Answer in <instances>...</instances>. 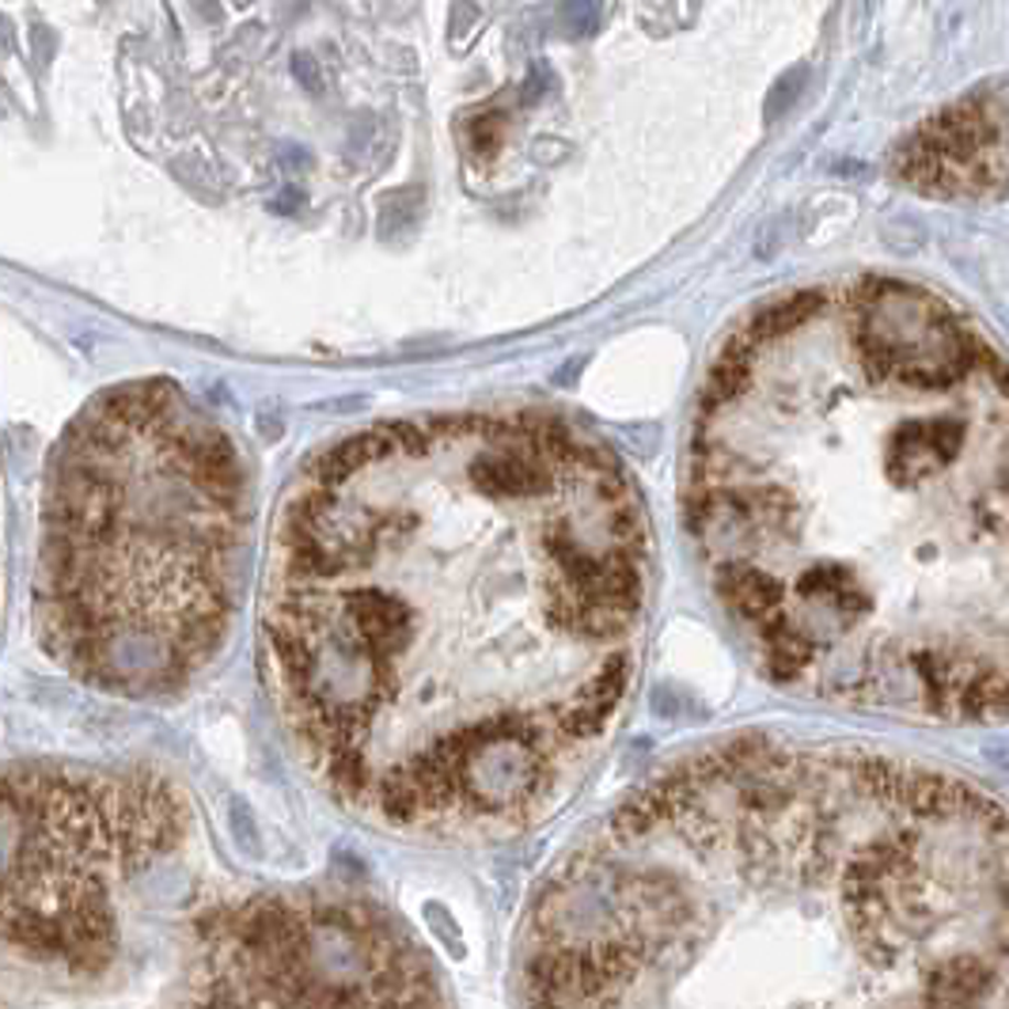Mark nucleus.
Here are the masks:
<instances>
[{
    "label": "nucleus",
    "mask_w": 1009,
    "mask_h": 1009,
    "mask_svg": "<svg viewBox=\"0 0 1009 1009\" xmlns=\"http://www.w3.org/2000/svg\"><path fill=\"white\" fill-rule=\"evenodd\" d=\"M653 543L611 452L528 410L383 422L273 524L262 661L354 816L509 839L566 805L638 675Z\"/></svg>",
    "instance_id": "1"
},
{
    "label": "nucleus",
    "mask_w": 1009,
    "mask_h": 1009,
    "mask_svg": "<svg viewBox=\"0 0 1009 1009\" xmlns=\"http://www.w3.org/2000/svg\"><path fill=\"white\" fill-rule=\"evenodd\" d=\"M687 520L782 687L1006 714V361L942 296L854 278L744 319L698 399Z\"/></svg>",
    "instance_id": "2"
},
{
    "label": "nucleus",
    "mask_w": 1009,
    "mask_h": 1009,
    "mask_svg": "<svg viewBox=\"0 0 1009 1009\" xmlns=\"http://www.w3.org/2000/svg\"><path fill=\"white\" fill-rule=\"evenodd\" d=\"M520 987L581 1009L1002 1006V805L877 751H698L558 861Z\"/></svg>",
    "instance_id": "3"
},
{
    "label": "nucleus",
    "mask_w": 1009,
    "mask_h": 1009,
    "mask_svg": "<svg viewBox=\"0 0 1009 1009\" xmlns=\"http://www.w3.org/2000/svg\"><path fill=\"white\" fill-rule=\"evenodd\" d=\"M243 551L247 475L217 417L164 376L99 391L50 456L42 649L102 695H175L225 645Z\"/></svg>",
    "instance_id": "4"
},
{
    "label": "nucleus",
    "mask_w": 1009,
    "mask_h": 1009,
    "mask_svg": "<svg viewBox=\"0 0 1009 1009\" xmlns=\"http://www.w3.org/2000/svg\"><path fill=\"white\" fill-rule=\"evenodd\" d=\"M186 835L191 801L156 771L0 774V1002L96 990Z\"/></svg>",
    "instance_id": "5"
},
{
    "label": "nucleus",
    "mask_w": 1009,
    "mask_h": 1009,
    "mask_svg": "<svg viewBox=\"0 0 1009 1009\" xmlns=\"http://www.w3.org/2000/svg\"><path fill=\"white\" fill-rule=\"evenodd\" d=\"M186 1002L198 1006H437L422 948L349 896H254L191 922Z\"/></svg>",
    "instance_id": "6"
},
{
    "label": "nucleus",
    "mask_w": 1009,
    "mask_h": 1009,
    "mask_svg": "<svg viewBox=\"0 0 1009 1009\" xmlns=\"http://www.w3.org/2000/svg\"><path fill=\"white\" fill-rule=\"evenodd\" d=\"M900 175L919 191L987 194L1006 178V99L976 91L961 107H948L903 144Z\"/></svg>",
    "instance_id": "7"
},
{
    "label": "nucleus",
    "mask_w": 1009,
    "mask_h": 1009,
    "mask_svg": "<svg viewBox=\"0 0 1009 1009\" xmlns=\"http://www.w3.org/2000/svg\"><path fill=\"white\" fill-rule=\"evenodd\" d=\"M805 84H809V65L785 68V73L774 80L771 96H767V118H771V122H778V118L790 115V110L801 102V96H805Z\"/></svg>",
    "instance_id": "8"
},
{
    "label": "nucleus",
    "mask_w": 1009,
    "mask_h": 1009,
    "mask_svg": "<svg viewBox=\"0 0 1009 1009\" xmlns=\"http://www.w3.org/2000/svg\"><path fill=\"white\" fill-rule=\"evenodd\" d=\"M558 23L569 39H593L600 28V0H566L558 12Z\"/></svg>",
    "instance_id": "9"
},
{
    "label": "nucleus",
    "mask_w": 1009,
    "mask_h": 1009,
    "mask_svg": "<svg viewBox=\"0 0 1009 1009\" xmlns=\"http://www.w3.org/2000/svg\"><path fill=\"white\" fill-rule=\"evenodd\" d=\"M57 34H54V28H46V23H34L31 28V57H34V68L39 73H46L50 65H54V57H57Z\"/></svg>",
    "instance_id": "10"
},
{
    "label": "nucleus",
    "mask_w": 1009,
    "mask_h": 1009,
    "mask_svg": "<svg viewBox=\"0 0 1009 1009\" xmlns=\"http://www.w3.org/2000/svg\"><path fill=\"white\" fill-rule=\"evenodd\" d=\"M293 76L301 80V88H307L312 96H323V88H327V76H323L319 62H315L312 54H293Z\"/></svg>",
    "instance_id": "11"
},
{
    "label": "nucleus",
    "mask_w": 1009,
    "mask_h": 1009,
    "mask_svg": "<svg viewBox=\"0 0 1009 1009\" xmlns=\"http://www.w3.org/2000/svg\"><path fill=\"white\" fill-rule=\"evenodd\" d=\"M482 20V12L471 4V0H464V4H456V20H452V46L456 50H464L467 46V23H475Z\"/></svg>",
    "instance_id": "12"
},
{
    "label": "nucleus",
    "mask_w": 1009,
    "mask_h": 1009,
    "mask_svg": "<svg viewBox=\"0 0 1009 1009\" xmlns=\"http://www.w3.org/2000/svg\"><path fill=\"white\" fill-rule=\"evenodd\" d=\"M543 88H551V68H546L543 62H535L532 73H528V84H524V102L543 99Z\"/></svg>",
    "instance_id": "13"
},
{
    "label": "nucleus",
    "mask_w": 1009,
    "mask_h": 1009,
    "mask_svg": "<svg viewBox=\"0 0 1009 1009\" xmlns=\"http://www.w3.org/2000/svg\"><path fill=\"white\" fill-rule=\"evenodd\" d=\"M191 8L198 12V20H205V23H220V20H225V8H220V0H191Z\"/></svg>",
    "instance_id": "14"
},
{
    "label": "nucleus",
    "mask_w": 1009,
    "mask_h": 1009,
    "mask_svg": "<svg viewBox=\"0 0 1009 1009\" xmlns=\"http://www.w3.org/2000/svg\"><path fill=\"white\" fill-rule=\"evenodd\" d=\"M0 42L12 46V20H0Z\"/></svg>",
    "instance_id": "15"
},
{
    "label": "nucleus",
    "mask_w": 1009,
    "mask_h": 1009,
    "mask_svg": "<svg viewBox=\"0 0 1009 1009\" xmlns=\"http://www.w3.org/2000/svg\"><path fill=\"white\" fill-rule=\"evenodd\" d=\"M236 8H247V4H254V0H232Z\"/></svg>",
    "instance_id": "16"
}]
</instances>
